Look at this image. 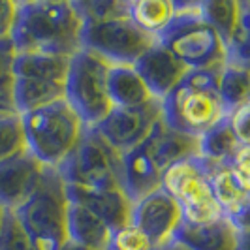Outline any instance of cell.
Here are the masks:
<instances>
[{"label": "cell", "instance_id": "obj_1", "mask_svg": "<svg viewBox=\"0 0 250 250\" xmlns=\"http://www.w3.org/2000/svg\"><path fill=\"white\" fill-rule=\"evenodd\" d=\"M83 19L74 2L23 0L15 2L10 40L15 53H43L74 57L81 51Z\"/></svg>", "mask_w": 250, "mask_h": 250}, {"label": "cell", "instance_id": "obj_2", "mask_svg": "<svg viewBox=\"0 0 250 250\" xmlns=\"http://www.w3.org/2000/svg\"><path fill=\"white\" fill-rule=\"evenodd\" d=\"M218 74L209 70H188L162 100V121L171 130L200 138L205 130L226 117L218 94Z\"/></svg>", "mask_w": 250, "mask_h": 250}, {"label": "cell", "instance_id": "obj_3", "mask_svg": "<svg viewBox=\"0 0 250 250\" xmlns=\"http://www.w3.org/2000/svg\"><path fill=\"white\" fill-rule=\"evenodd\" d=\"M156 43L188 70L220 72L228 61L224 42L200 13V2H173V19Z\"/></svg>", "mask_w": 250, "mask_h": 250}, {"label": "cell", "instance_id": "obj_4", "mask_svg": "<svg viewBox=\"0 0 250 250\" xmlns=\"http://www.w3.org/2000/svg\"><path fill=\"white\" fill-rule=\"evenodd\" d=\"M36 250H59L66 243L68 198L64 181L55 167H43L32 196L12 211Z\"/></svg>", "mask_w": 250, "mask_h": 250}, {"label": "cell", "instance_id": "obj_5", "mask_svg": "<svg viewBox=\"0 0 250 250\" xmlns=\"http://www.w3.org/2000/svg\"><path fill=\"white\" fill-rule=\"evenodd\" d=\"M26 150L45 167H57L75 147L85 126L64 100L19 115Z\"/></svg>", "mask_w": 250, "mask_h": 250}, {"label": "cell", "instance_id": "obj_6", "mask_svg": "<svg viewBox=\"0 0 250 250\" xmlns=\"http://www.w3.org/2000/svg\"><path fill=\"white\" fill-rule=\"evenodd\" d=\"M72 57L17 53L10 96L17 115L64 100V83Z\"/></svg>", "mask_w": 250, "mask_h": 250}, {"label": "cell", "instance_id": "obj_7", "mask_svg": "<svg viewBox=\"0 0 250 250\" xmlns=\"http://www.w3.org/2000/svg\"><path fill=\"white\" fill-rule=\"evenodd\" d=\"M55 169L64 185L70 187L123 190L121 152L113 149L94 128L83 130L75 147Z\"/></svg>", "mask_w": 250, "mask_h": 250}, {"label": "cell", "instance_id": "obj_8", "mask_svg": "<svg viewBox=\"0 0 250 250\" xmlns=\"http://www.w3.org/2000/svg\"><path fill=\"white\" fill-rule=\"evenodd\" d=\"M107 68L109 64L87 49L77 51L70 59L64 102L74 109L85 128H94L102 123L113 107L105 87Z\"/></svg>", "mask_w": 250, "mask_h": 250}, {"label": "cell", "instance_id": "obj_9", "mask_svg": "<svg viewBox=\"0 0 250 250\" xmlns=\"http://www.w3.org/2000/svg\"><path fill=\"white\" fill-rule=\"evenodd\" d=\"M154 43L156 38L138 28L130 15L83 23L81 49L94 53L109 66H134Z\"/></svg>", "mask_w": 250, "mask_h": 250}, {"label": "cell", "instance_id": "obj_10", "mask_svg": "<svg viewBox=\"0 0 250 250\" xmlns=\"http://www.w3.org/2000/svg\"><path fill=\"white\" fill-rule=\"evenodd\" d=\"M160 188L175 200L185 222L200 224L224 216L218 203L214 201L198 158L171 166L164 173Z\"/></svg>", "mask_w": 250, "mask_h": 250}, {"label": "cell", "instance_id": "obj_11", "mask_svg": "<svg viewBox=\"0 0 250 250\" xmlns=\"http://www.w3.org/2000/svg\"><path fill=\"white\" fill-rule=\"evenodd\" d=\"M162 119V107L158 100H150L138 107H111L104 121L94 130L105 139L117 152L138 147L150 134L152 126Z\"/></svg>", "mask_w": 250, "mask_h": 250}, {"label": "cell", "instance_id": "obj_12", "mask_svg": "<svg viewBox=\"0 0 250 250\" xmlns=\"http://www.w3.org/2000/svg\"><path fill=\"white\" fill-rule=\"evenodd\" d=\"M181 222L183 214L179 205L162 188L132 203V226L149 239L152 249L167 245Z\"/></svg>", "mask_w": 250, "mask_h": 250}, {"label": "cell", "instance_id": "obj_13", "mask_svg": "<svg viewBox=\"0 0 250 250\" xmlns=\"http://www.w3.org/2000/svg\"><path fill=\"white\" fill-rule=\"evenodd\" d=\"M203 173L207 177L209 188L220 211L229 220L247 231V214H249V177L239 175L237 171L224 162H211L196 156Z\"/></svg>", "mask_w": 250, "mask_h": 250}, {"label": "cell", "instance_id": "obj_14", "mask_svg": "<svg viewBox=\"0 0 250 250\" xmlns=\"http://www.w3.org/2000/svg\"><path fill=\"white\" fill-rule=\"evenodd\" d=\"M247 231L228 216L209 222H181L173 239L187 250H245Z\"/></svg>", "mask_w": 250, "mask_h": 250}, {"label": "cell", "instance_id": "obj_15", "mask_svg": "<svg viewBox=\"0 0 250 250\" xmlns=\"http://www.w3.org/2000/svg\"><path fill=\"white\" fill-rule=\"evenodd\" d=\"M42 164L28 152L21 150L0 162V207L15 211L25 203L40 185L43 173Z\"/></svg>", "mask_w": 250, "mask_h": 250}, {"label": "cell", "instance_id": "obj_16", "mask_svg": "<svg viewBox=\"0 0 250 250\" xmlns=\"http://www.w3.org/2000/svg\"><path fill=\"white\" fill-rule=\"evenodd\" d=\"M66 188V198L70 203L81 205L111 228L113 231L132 224V201L123 190H96V188L70 187Z\"/></svg>", "mask_w": 250, "mask_h": 250}, {"label": "cell", "instance_id": "obj_17", "mask_svg": "<svg viewBox=\"0 0 250 250\" xmlns=\"http://www.w3.org/2000/svg\"><path fill=\"white\" fill-rule=\"evenodd\" d=\"M134 70L145 83L150 96L158 102L162 100L188 72L185 64L179 62L171 53H167L158 43H154L139 57L134 62Z\"/></svg>", "mask_w": 250, "mask_h": 250}, {"label": "cell", "instance_id": "obj_18", "mask_svg": "<svg viewBox=\"0 0 250 250\" xmlns=\"http://www.w3.org/2000/svg\"><path fill=\"white\" fill-rule=\"evenodd\" d=\"M143 145L149 150L150 158L154 160V164L158 166V169L162 173H166L171 166L196 158L200 154L198 138L171 130L162 119L152 126V130L147 136V139L143 141Z\"/></svg>", "mask_w": 250, "mask_h": 250}, {"label": "cell", "instance_id": "obj_19", "mask_svg": "<svg viewBox=\"0 0 250 250\" xmlns=\"http://www.w3.org/2000/svg\"><path fill=\"white\" fill-rule=\"evenodd\" d=\"M113 229L81 205L68 201L66 213V241L90 250H109Z\"/></svg>", "mask_w": 250, "mask_h": 250}, {"label": "cell", "instance_id": "obj_20", "mask_svg": "<svg viewBox=\"0 0 250 250\" xmlns=\"http://www.w3.org/2000/svg\"><path fill=\"white\" fill-rule=\"evenodd\" d=\"M105 87L113 107H138L154 100L134 66H109Z\"/></svg>", "mask_w": 250, "mask_h": 250}, {"label": "cell", "instance_id": "obj_21", "mask_svg": "<svg viewBox=\"0 0 250 250\" xmlns=\"http://www.w3.org/2000/svg\"><path fill=\"white\" fill-rule=\"evenodd\" d=\"M198 143H200V154H198L200 158L224 164L229 162L245 147V143H241L235 136L228 115L222 117L218 123H214L209 130H205L198 138Z\"/></svg>", "mask_w": 250, "mask_h": 250}, {"label": "cell", "instance_id": "obj_22", "mask_svg": "<svg viewBox=\"0 0 250 250\" xmlns=\"http://www.w3.org/2000/svg\"><path fill=\"white\" fill-rule=\"evenodd\" d=\"M250 75L249 66L237 62H226L218 74V94L224 104L226 113H231L249 104Z\"/></svg>", "mask_w": 250, "mask_h": 250}, {"label": "cell", "instance_id": "obj_23", "mask_svg": "<svg viewBox=\"0 0 250 250\" xmlns=\"http://www.w3.org/2000/svg\"><path fill=\"white\" fill-rule=\"evenodd\" d=\"M132 23L150 36H158L173 19L171 0H134L128 2Z\"/></svg>", "mask_w": 250, "mask_h": 250}, {"label": "cell", "instance_id": "obj_24", "mask_svg": "<svg viewBox=\"0 0 250 250\" xmlns=\"http://www.w3.org/2000/svg\"><path fill=\"white\" fill-rule=\"evenodd\" d=\"M243 2L237 0H205L200 2L201 17L214 28V32L224 42L226 49L237 28Z\"/></svg>", "mask_w": 250, "mask_h": 250}, {"label": "cell", "instance_id": "obj_25", "mask_svg": "<svg viewBox=\"0 0 250 250\" xmlns=\"http://www.w3.org/2000/svg\"><path fill=\"white\" fill-rule=\"evenodd\" d=\"M25 134L21 117L17 113H4L0 117V162L25 150Z\"/></svg>", "mask_w": 250, "mask_h": 250}, {"label": "cell", "instance_id": "obj_26", "mask_svg": "<svg viewBox=\"0 0 250 250\" xmlns=\"http://www.w3.org/2000/svg\"><path fill=\"white\" fill-rule=\"evenodd\" d=\"M0 250H36L34 243L25 233L12 211H6L0 231Z\"/></svg>", "mask_w": 250, "mask_h": 250}, {"label": "cell", "instance_id": "obj_27", "mask_svg": "<svg viewBox=\"0 0 250 250\" xmlns=\"http://www.w3.org/2000/svg\"><path fill=\"white\" fill-rule=\"evenodd\" d=\"M109 250H152L149 239L136 226L128 224L111 233Z\"/></svg>", "mask_w": 250, "mask_h": 250}, {"label": "cell", "instance_id": "obj_28", "mask_svg": "<svg viewBox=\"0 0 250 250\" xmlns=\"http://www.w3.org/2000/svg\"><path fill=\"white\" fill-rule=\"evenodd\" d=\"M15 47L10 38H0V94H8L13 83V62H15ZM12 98V96H10Z\"/></svg>", "mask_w": 250, "mask_h": 250}, {"label": "cell", "instance_id": "obj_29", "mask_svg": "<svg viewBox=\"0 0 250 250\" xmlns=\"http://www.w3.org/2000/svg\"><path fill=\"white\" fill-rule=\"evenodd\" d=\"M249 107L250 104H245V105H241L237 109H233L231 113H228L229 125L233 128L235 136L245 145H249Z\"/></svg>", "mask_w": 250, "mask_h": 250}, {"label": "cell", "instance_id": "obj_30", "mask_svg": "<svg viewBox=\"0 0 250 250\" xmlns=\"http://www.w3.org/2000/svg\"><path fill=\"white\" fill-rule=\"evenodd\" d=\"M15 21V2L0 0V38H10Z\"/></svg>", "mask_w": 250, "mask_h": 250}, {"label": "cell", "instance_id": "obj_31", "mask_svg": "<svg viewBox=\"0 0 250 250\" xmlns=\"http://www.w3.org/2000/svg\"><path fill=\"white\" fill-rule=\"evenodd\" d=\"M0 111H10V113H15L12 105V98L8 96V94H0Z\"/></svg>", "mask_w": 250, "mask_h": 250}, {"label": "cell", "instance_id": "obj_32", "mask_svg": "<svg viewBox=\"0 0 250 250\" xmlns=\"http://www.w3.org/2000/svg\"><path fill=\"white\" fill-rule=\"evenodd\" d=\"M152 250H187L183 249L179 243H175V241H169L167 245H164V247H160V249H152Z\"/></svg>", "mask_w": 250, "mask_h": 250}, {"label": "cell", "instance_id": "obj_33", "mask_svg": "<svg viewBox=\"0 0 250 250\" xmlns=\"http://www.w3.org/2000/svg\"><path fill=\"white\" fill-rule=\"evenodd\" d=\"M59 250H90V249H85V247H79V245H75L72 241H66L62 247Z\"/></svg>", "mask_w": 250, "mask_h": 250}, {"label": "cell", "instance_id": "obj_34", "mask_svg": "<svg viewBox=\"0 0 250 250\" xmlns=\"http://www.w3.org/2000/svg\"><path fill=\"white\" fill-rule=\"evenodd\" d=\"M4 216H6V209L0 207V231H2V224H4Z\"/></svg>", "mask_w": 250, "mask_h": 250}, {"label": "cell", "instance_id": "obj_35", "mask_svg": "<svg viewBox=\"0 0 250 250\" xmlns=\"http://www.w3.org/2000/svg\"><path fill=\"white\" fill-rule=\"evenodd\" d=\"M4 113H10V111H0V117H2V115H4Z\"/></svg>", "mask_w": 250, "mask_h": 250}]
</instances>
